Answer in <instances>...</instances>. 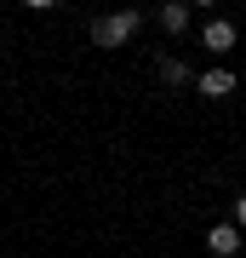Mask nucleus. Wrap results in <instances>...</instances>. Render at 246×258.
Segmentation results:
<instances>
[{
  "label": "nucleus",
  "instance_id": "7ed1b4c3",
  "mask_svg": "<svg viewBox=\"0 0 246 258\" xmlns=\"http://www.w3.org/2000/svg\"><path fill=\"white\" fill-rule=\"evenodd\" d=\"M201 40H206V52H235V23H223V18H212Z\"/></svg>",
  "mask_w": 246,
  "mask_h": 258
},
{
  "label": "nucleus",
  "instance_id": "423d86ee",
  "mask_svg": "<svg viewBox=\"0 0 246 258\" xmlns=\"http://www.w3.org/2000/svg\"><path fill=\"white\" fill-rule=\"evenodd\" d=\"M160 81H166V86H183V81H189V69H183V63H172V57H166V63H160Z\"/></svg>",
  "mask_w": 246,
  "mask_h": 258
},
{
  "label": "nucleus",
  "instance_id": "39448f33",
  "mask_svg": "<svg viewBox=\"0 0 246 258\" xmlns=\"http://www.w3.org/2000/svg\"><path fill=\"white\" fill-rule=\"evenodd\" d=\"M160 23H166V29L178 35V29L189 23V6H178V0H172V6H160Z\"/></svg>",
  "mask_w": 246,
  "mask_h": 258
},
{
  "label": "nucleus",
  "instance_id": "f257e3e1",
  "mask_svg": "<svg viewBox=\"0 0 246 258\" xmlns=\"http://www.w3.org/2000/svg\"><path fill=\"white\" fill-rule=\"evenodd\" d=\"M137 12H115V18H98L92 23V40H98V46H120V40H132L137 35Z\"/></svg>",
  "mask_w": 246,
  "mask_h": 258
},
{
  "label": "nucleus",
  "instance_id": "0eeeda50",
  "mask_svg": "<svg viewBox=\"0 0 246 258\" xmlns=\"http://www.w3.org/2000/svg\"><path fill=\"white\" fill-rule=\"evenodd\" d=\"M235 224H240V230H246V195H240V207H235Z\"/></svg>",
  "mask_w": 246,
  "mask_h": 258
},
{
  "label": "nucleus",
  "instance_id": "f03ea898",
  "mask_svg": "<svg viewBox=\"0 0 246 258\" xmlns=\"http://www.w3.org/2000/svg\"><path fill=\"white\" fill-rule=\"evenodd\" d=\"M206 247L218 252V258H229V252L240 247V224H212V230H206Z\"/></svg>",
  "mask_w": 246,
  "mask_h": 258
},
{
  "label": "nucleus",
  "instance_id": "20e7f679",
  "mask_svg": "<svg viewBox=\"0 0 246 258\" xmlns=\"http://www.w3.org/2000/svg\"><path fill=\"white\" fill-rule=\"evenodd\" d=\"M195 86H201V98H229V92H235V75H229V69H206Z\"/></svg>",
  "mask_w": 246,
  "mask_h": 258
}]
</instances>
